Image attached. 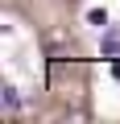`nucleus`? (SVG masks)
Wrapping results in <instances>:
<instances>
[{
  "label": "nucleus",
  "instance_id": "obj_2",
  "mask_svg": "<svg viewBox=\"0 0 120 124\" xmlns=\"http://www.w3.org/2000/svg\"><path fill=\"white\" fill-rule=\"evenodd\" d=\"M104 54L108 58H120V33H104Z\"/></svg>",
  "mask_w": 120,
  "mask_h": 124
},
{
  "label": "nucleus",
  "instance_id": "obj_3",
  "mask_svg": "<svg viewBox=\"0 0 120 124\" xmlns=\"http://www.w3.org/2000/svg\"><path fill=\"white\" fill-rule=\"evenodd\" d=\"M87 21H91V25H99V29H104V25H108V13H104V8H91V13H87Z\"/></svg>",
  "mask_w": 120,
  "mask_h": 124
},
{
  "label": "nucleus",
  "instance_id": "obj_1",
  "mask_svg": "<svg viewBox=\"0 0 120 124\" xmlns=\"http://www.w3.org/2000/svg\"><path fill=\"white\" fill-rule=\"evenodd\" d=\"M0 103H4V112L13 116V112L21 108V95H17V87H4V91H0Z\"/></svg>",
  "mask_w": 120,
  "mask_h": 124
}]
</instances>
